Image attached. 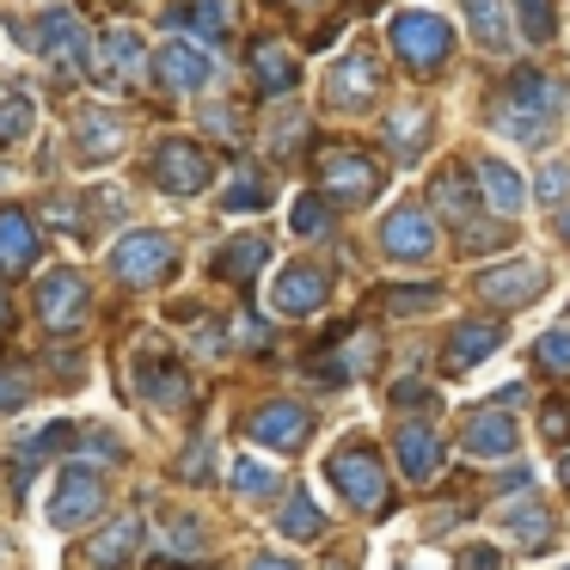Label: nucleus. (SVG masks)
Listing matches in <instances>:
<instances>
[{"label":"nucleus","instance_id":"obj_14","mask_svg":"<svg viewBox=\"0 0 570 570\" xmlns=\"http://www.w3.org/2000/svg\"><path fill=\"white\" fill-rule=\"evenodd\" d=\"M246 435L258 448H276V454H295L301 442L313 435V411L295 405V399H271V405H258L246 417Z\"/></svg>","mask_w":570,"mask_h":570},{"label":"nucleus","instance_id":"obj_47","mask_svg":"<svg viewBox=\"0 0 570 570\" xmlns=\"http://www.w3.org/2000/svg\"><path fill=\"white\" fill-rule=\"evenodd\" d=\"M430 399H435V393H430V386H417V381H399V386H393V405H399V411H411V405L423 411Z\"/></svg>","mask_w":570,"mask_h":570},{"label":"nucleus","instance_id":"obj_49","mask_svg":"<svg viewBox=\"0 0 570 570\" xmlns=\"http://www.w3.org/2000/svg\"><path fill=\"white\" fill-rule=\"evenodd\" d=\"M190 448H197V454H185L178 472H185V479H203V472H209V442H190Z\"/></svg>","mask_w":570,"mask_h":570},{"label":"nucleus","instance_id":"obj_11","mask_svg":"<svg viewBox=\"0 0 570 570\" xmlns=\"http://www.w3.org/2000/svg\"><path fill=\"white\" fill-rule=\"evenodd\" d=\"M87 68H92L99 87L129 92V87H141V75H148V43H141V31L117 26V31H105V38L92 43V62Z\"/></svg>","mask_w":570,"mask_h":570},{"label":"nucleus","instance_id":"obj_45","mask_svg":"<svg viewBox=\"0 0 570 570\" xmlns=\"http://www.w3.org/2000/svg\"><path fill=\"white\" fill-rule=\"evenodd\" d=\"M307 136V117H283V124H276V136H271V154H283V160H295V141Z\"/></svg>","mask_w":570,"mask_h":570},{"label":"nucleus","instance_id":"obj_2","mask_svg":"<svg viewBox=\"0 0 570 570\" xmlns=\"http://www.w3.org/2000/svg\"><path fill=\"white\" fill-rule=\"evenodd\" d=\"M386 43H393V56L411 75H442L448 56H454V26H448L442 13L405 7V13H393V26H386Z\"/></svg>","mask_w":570,"mask_h":570},{"label":"nucleus","instance_id":"obj_26","mask_svg":"<svg viewBox=\"0 0 570 570\" xmlns=\"http://www.w3.org/2000/svg\"><path fill=\"white\" fill-rule=\"evenodd\" d=\"M430 111L423 105H399V111H386V154H393L399 166H411L423 148H430Z\"/></svg>","mask_w":570,"mask_h":570},{"label":"nucleus","instance_id":"obj_18","mask_svg":"<svg viewBox=\"0 0 570 570\" xmlns=\"http://www.w3.org/2000/svg\"><path fill=\"white\" fill-rule=\"evenodd\" d=\"M325 295H332V276H325L320 264H288L271 288V307L283 313V320H307V313L325 307Z\"/></svg>","mask_w":570,"mask_h":570},{"label":"nucleus","instance_id":"obj_48","mask_svg":"<svg viewBox=\"0 0 570 570\" xmlns=\"http://www.w3.org/2000/svg\"><path fill=\"white\" fill-rule=\"evenodd\" d=\"M497 564H503L497 546H466V558H460V570H497Z\"/></svg>","mask_w":570,"mask_h":570},{"label":"nucleus","instance_id":"obj_39","mask_svg":"<svg viewBox=\"0 0 570 570\" xmlns=\"http://www.w3.org/2000/svg\"><path fill=\"white\" fill-rule=\"evenodd\" d=\"M533 362H540V374H570V325H552V332H540V344H533Z\"/></svg>","mask_w":570,"mask_h":570},{"label":"nucleus","instance_id":"obj_17","mask_svg":"<svg viewBox=\"0 0 570 570\" xmlns=\"http://www.w3.org/2000/svg\"><path fill=\"white\" fill-rule=\"evenodd\" d=\"M460 448H466L472 460H509L521 448V430H515V417H509L503 405H479L466 423H460Z\"/></svg>","mask_w":570,"mask_h":570},{"label":"nucleus","instance_id":"obj_28","mask_svg":"<svg viewBox=\"0 0 570 570\" xmlns=\"http://www.w3.org/2000/svg\"><path fill=\"white\" fill-rule=\"evenodd\" d=\"M252 80H258V92H271V99H283V92H295V80H301V62L283 50V43H258V50H252Z\"/></svg>","mask_w":570,"mask_h":570},{"label":"nucleus","instance_id":"obj_30","mask_svg":"<svg viewBox=\"0 0 570 570\" xmlns=\"http://www.w3.org/2000/svg\"><path fill=\"white\" fill-rule=\"evenodd\" d=\"M503 521H509V533H515V546L521 552H546L552 546V509L546 503H515V509H503Z\"/></svg>","mask_w":570,"mask_h":570},{"label":"nucleus","instance_id":"obj_1","mask_svg":"<svg viewBox=\"0 0 570 570\" xmlns=\"http://www.w3.org/2000/svg\"><path fill=\"white\" fill-rule=\"evenodd\" d=\"M564 105H570V92L558 75H546V68H515V75L503 80V92H497L491 124H497V136L540 148V141L552 136V124L564 117Z\"/></svg>","mask_w":570,"mask_h":570},{"label":"nucleus","instance_id":"obj_13","mask_svg":"<svg viewBox=\"0 0 570 570\" xmlns=\"http://www.w3.org/2000/svg\"><path fill=\"white\" fill-rule=\"evenodd\" d=\"M472 295H479V301H491V307H503V313L533 307V301L546 295V264H540V258L497 264V271H484L479 283H472Z\"/></svg>","mask_w":570,"mask_h":570},{"label":"nucleus","instance_id":"obj_27","mask_svg":"<svg viewBox=\"0 0 570 570\" xmlns=\"http://www.w3.org/2000/svg\"><path fill=\"white\" fill-rule=\"evenodd\" d=\"M264 258H271V239H264V234L227 239V246H222V258H215V276H222V283H234V288H246L252 276L264 271Z\"/></svg>","mask_w":570,"mask_h":570},{"label":"nucleus","instance_id":"obj_40","mask_svg":"<svg viewBox=\"0 0 570 570\" xmlns=\"http://www.w3.org/2000/svg\"><path fill=\"white\" fill-rule=\"evenodd\" d=\"M515 13H521V31H528V43H552V38H558L552 0H515Z\"/></svg>","mask_w":570,"mask_h":570},{"label":"nucleus","instance_id":"obj_7","mask_svg":"<svg viewBox=\"0 0 570 570\" xmlns=\"http://www.w3.org/2000/svg\"><path fill=\"white\" fill-rule=\"evenodd\" d=\"M381 252L393 264H430L442 252V227H435V215L423 203H399L381 222Z\"/></svg>","mask_w":570,"mask_h":570},{"label":"nucleus","instance_id":"obj_3","mask_svg":"<svg viewBox=\"0 0 570 570\" xmlns=\"http://www.w3.org/2000/svg\"><path fill=\"white\" fill-rule=\"evenodd\" d=\"M325 479L337 484V497H344L356 515H381L386 509V466L381 454H374L368 442H344L332 460H325Z\"/></svg>","mask_w":570,"mask_h":570},{"label":"nucleus","instance_id":"obj_23","mask_svg":"<svg viewBox=\"0 0 570 570\" xmlns=\"http://www.w3.org/2000/svg\"><path fill=\"white\" fill-rule=\"evenodd\" d=\"M491 350H503V325L497 320H466V325H454V337H448V374H466V368H479Z\"/></svg>","mask_w":570,"mask_h":570},{"label":"nucleus","instance_id":"obj_25","mask_svg":"<svg viewBox=\"0 0 570 570\" xmlns=\"http://www.w3.org/2000/svg\"><path fill=\"white\" fill-rule=\"evenodd\" d=\"M38 264V227L26 209H0V276H19Z\"/></svg>","mask_w":570,"mask_h":570},{"label":"nucleus","instance_id":"obj_4","mask_svg":"<svg viewBox=\"0 0 570 570\" xmlns=\"http://www.w3.org/2000/svg\"><path fill=\"white\" fill-rule=\"evenodd\" d=\"M173 264H178L173 234H154V227H136V234H124L111 246V276L129 288H148L160 276H173Z\"/></svg>","mask_w":570,"mask_h":570},{"label":"nucleus","instance_id":"obj_10","mask_svg":"<svg viewBox=\"0 0 570 570\" xmlns=\"http://www.w3.org/2000/svg\"><path fill=\"white\" fill-rule=\"evenodd\" d=\"M374 99H381V62H374L368 43H356V50H344L332 62V75H325V105H332V111H368Z\"/></svg>","mask_w":570,"mask_h":570},{"label":"nucleus","instance_id":"obj_43","mask_svg":"<svg viewBox=\"0 0 570 570\" xmlns=\"http://www.w3.org/2000/svg\"><path fill=\"white\" fill-rule=\"evenodd\" d=\"M31 399V381L19 368H0V417H13V411H26Z\"/></svg>","mask_w":570,"mask_h":570},{"label":"nucleus","instance_id":"obj_22","mask_svg":"<svg viewBox=\"0 0 570 570\" xmlns=\"http://www.w3.org/2000/svg\"><path fill=\"white\" fill-rule=\"evenodd\" d=\"M430 203L454 227H472V222H479V209H484L479 190H472V178H466V166H442V173L430 178Z\"/></svg>","mask_w":570,"mask_h":570},{"label":"nucleus","instance_id":"obj_56","mask_svg":"<svg viewBox=\"0 0 570 570\" xmlns=\"http://www.w3.org/2000/svg\"><path fill=\"white\" fill-rule=\"evenodd\" d=\"M564 570H570V564H564Z\"/></svg>","mask_w":570,"mask_h":570},{"label":"nucleus","instance_id":"obj_38","mask_svg":"<svg viewBox=\"0 0 570 570\" xmlns=\"http://www.w3.org/2000/svg\"><path fill=\"white\" fill-rule=\"evenodd\" d=\"M31 117H38V105H31V92H0V141H19L31 136Z\"/></svg>","mask_w":570,"mask_h":570},{"label":"nucleus","instance_id":"obj_50","mask_svg":"<svg viewBox=\"0 0 570 570\" xmlns=\"http://www.w3.org/2000/svg\"><path fill=\"white\" fill-rule=\"evenodd\" d=\"M521 399H528V386H497V393H491V405H503V411H515V405H521Z\"/></svg>","mask_w":570,"mask_h":570},{"label":"nucleus","instance_id":"obj_19","mask_svg":"<svg viewBox=\"0 0 570 570\" xmlns=\"http://www.w3.org/2000/svg\"><path fill=\"white\" fill-rule=\"evenodd\" d=\"M154 75H160V87H166V92L190 99V92H203V87H209L215 62L197 50V43H185V38H178V43H166V50L154 56Z\"/></svg>","mask_w":570,"mask_h":570},{"label":"nucleus","instance_id":"obj_31","mask_svg":"<svg viewBox=\"0 0 570 570\" xmlns=\"http://www.w3.org/2000/svg\"><path fill=\"white\" fill-rule=\"evenodd\" d=\"M136 540H141V515L111 521V528L99 533V546H92V570H124L129 558H136Z\"/></svg>","mask_w":570,"mask_h":570},{"label":"nucleus","instance_id":"obj_55","mask_svg":"<svg viewBox=\"0 0 570 570\" xmlns=\"http://www.w3.org/2000/svg\"><path fill=\"white\" fill-rule=\"evenodd\" d=\"M0 185H7V166H0Z\"/></svg>","mask_w":570,"mask_h":570},{"label":"nucleus","instance_id":"obj_54","mask_svg":"<svg viewBox=\"0 0 570 570\" xmlns=\"http://www.w3.org/2000/svg\"><path fill=\"white\" fill-rule=\"evenodd\" d=\"M558 479H564V491H570V454H564V466H558Z\"/></svg>","mask_w":570,"mask_h":570},{"label":"nucleus","instance_id":"obj_20","mask_svg":"<svg viewBox=\"0 0 570 570\" xmlns=\"http://www.w3.org/2000/svg\"><path fill=\"white\" fill-rule=\"evenodd\" d=\"M393 454H399V472H405L411 484H430L435 472H442V435H435L430 423H399Z\"/></svg>","mask_w":570,"mask_h":570},{"label":"nucleus","instance_id":"obj_24","mask_svg":"<svg viewBox=\"0 0 570 570\" xmlns=\"http://www.w3.org/2000/svg\"><path fill=\"white\" fill-rule=\"evenodd\" d=\"M374 362H381V337H374V332H350L332 356L313 362V374H320V381H356V374L374 368Z\"/></svg>","mask_w":570,"mask_h":570},{"label":"nucleus","instance_id":"obj_29","mask_svg":"<svg viewBox=\"0 0 570 570\" xmlns=\"http://www.w3.org/2000/svg\"><path fill=\"white\" fill-rule=\"evenodd\" d=\"M173 26L197 31L203 43H222L227 26H234V13H227V0H178V7H173Z\"/></svg>","mask_w":570,"mask_h":570},{"label":"nucleus","instance_id":"obj_9","mask_svg":"<svg viewBox=\"0 0 570 570\" xmlns=\"http://www.w3.org/2000/svg\"><path fill=\"white\" fill-rule=\"evenodd\" d=\"M136 393L148 399V405H160V411H185L190 405V368L166 344L148 337V344L136 350Z\"/></svg>","mask_w":570,"mask_h":570},{"label":"nucleus","instance_id":"obj_52","mask_svg":"<svg viewBox=\"0 0 570 570\" xmlns=\"http://www.w3.org/2000/svg\"><path fill=\"white\" fill-rule=\"evenodd\" d=\"M552 234H558V239H564V246H570V203H564V209L552 215Z\"/></svg>","mask_w":570,"mask_h":570},{"label":"nucleus","instance_id":"obj_44","mask_svg":"<svg viewBox=\"0 0 570 570\" xmlns=\"http://www.w3.org/2000/svg\"><path fill=\"white\" fill-rule=\"evenodd\" d=\"M540 435L546 442H570V399H552V405L540 411Z\"/></svg>","mask_w":570,"mask_h":570},{"label":"nucleus","instance_id":"obj_41","mask_svg":"<svg viewBox=\"0 0 570 570\" xmlns=\"http://www.w3.org/2000/svg\"><path fill=\"white\" fill-rule=\"evenodd\" d=\"M227 479H234L239 497H276V472L258 466V460H246V454L234 460V472H227Z\"/></svg>","mask_w":570,"mask_h":570},{"label":"nucleus","instance_id":"obj_36","mask_svg":"<svg viewBox=\"0 0 570 570\" xmlns=\"http://www.w3.org/2000/svg\"><path fill=\"white\" fill-rule=\"evenodd\" d=\"M435 301H442V283H393V288H381V307L386 313H430Z\"/></svg>","mask_w":570,"mask_h":570},{"label":"nucleus","instance_id":"obj_32","mask_svg":"<svg viewBox=\"0 0 570 570\" xmlns=\"http://www.w3.org/2000/svg\"><path fill=\"white\" fill-rule=\"evenodd\" d=\"M62 442H68V423H43V430H31L26 442L13 448V491H26V484H31V466H38L43 454H56Z\"/></svg>","mask_w":570,"mask_h":570},{"label":"nucleus","instance_id":"obj_5","mask_svg":"<svg viewBox=\"0 0 570 570\" xmlns=\"http://www.w3.org/2000/svg\"><path fill=\"white\" fill-rule=\"evenodd\" d=\"M31 50H38L56 75H75V68H87V56H92V31H87V19H80L75 7H43L38 31H31Z\"/></svg>","mask_w":570,"mask_h":570},{"label":"nucleus","instance_id":"obj_35","mask_svg":"<svg viewBox=\"0 0 570 570\" xmlns=\"http://www.w3.org/2000/svg\"><path fill=\"white\" fill-rule=\"evenodd\" d=\"M276 528L288 533V540H320L325 533V515H320V503H313V497H288L283 503V515H276Z\"/></svg>","mask_w":570,"mask_h":570},{"label":"nucleus","instance_id":"obj_34","mask_svg":"<svg viewBox=\"0 0 570 570\" xmlns=\"http://www.w3.org/2000/svg\"><path fill=\"white\" fill-rule=\"evenodd\" d=\"M222 209H234V215L271 209V178H264V173H246V166H239V173H234V185L222 190Z\"/></svg>","mask_w":570,"mask_h":570},{"label":"nucleus","instance_id":"obj_33","mask_svg":"<svg viewBox=\"0 0 570 570\" xmlns=\"http://www.w3.org/2000/svg\"><path fill=\"white\" fill-rule=\"evenodd\" d=\"M466 7V26L472 38L484 43V50H509V13H503V0H460Z\"/></svg>","mask_w":570,"mask_h":570},{"label":"nucleus","instance_id":"obj_42","mask_svg":"<svg viewBox=\"0 0 570 570\" xmlns=\"http://www.w3.org/2000/svg\"><path fill=\"white\" fill-rule=\"evenodd\" d=\"M533 190H540V203H558V209H564V203H570V160H552Z\"/></svg>","mask_w":570,"mask_h":570},{"label":"nucleus","instance_id":"obj_12","mask_svg":"<svg viewBox=\"0 0 570 570\" xmlns=\"http://www.w3.org/2000/svg\"><path fill=\"white\" fill-rule=\"evenodd\" d=\"M320 190L332 203H368V197H381V166H374L362 148H325Z\"/></svg>","mask_w":570,"mask_h":570},{"label":"nucleus","instance_id":"obj_16","mask_svg":"<svg viewBox=\"0 0 570 570\" xmlns=\"http://www.w3.org/2000/svg\"><path fill=\"white\" fill-rule=\"evenodd\" d=\"M124 154V117L111 105H87L75 111V160L80 166H111Z\"/></svg>","mask_w":570,"mask_h":570},{"label":"nucleus","instance_id":"obj_15","mask_svg":"<svg viewBox=\"0 0 570 570\" xmlns=\"http://www.w3.org/2000/svg\"><path fill=\"white\" fill-rule=\"evenodd\" d=\"M38 320L50 325V332H80V325H87V276L80 271L38 276Z\"/></svg>","mask_w":570,"mask_h":570},{"label":"nucleus","instance_id":"obj_37","mask_svg":"<svg viewBox=\"0 0 570 570\" xmlns=\"http://www.w3.org/2000/svg\"><path fill=\"white\" fill-rule=\"evenodd\" d=\"M288 227H295L301 239H320V234H332V197H325V190H313V197H301V203H295V215H288Z\"/></svg>","mask_w":570,"mask_h":570},{"label":"nucleus","instance_id":"obj_21","mask_svg":"<svg viewBox=\"0 0 570 570\" xmlns=\"http://www.w3.org/2000/svg\"><path fill=\"white\" fill-rule=\"evenodd\" d=\"M472 185L484 190V209L491 215H521V203H528V178L515 173V166H503V160H479L472 166Z\"/></svg>","mask_w":570,"mask_h":570},{"label":"nucleus","instance_id":"obj_53","mask_svg":"<svg viewBox=\"0 0 570 570\" xmlns=\"http://www.w3.org/2000/svg\"><path fill=\"white\" fill-rule=\"evenodd\" d=\"M7 320H13V307H7V295H0V332H7Z\"/></svg>","mask_w":570,"mask_h":570},{"label":"nucleus","instance_id":"obj_51","mask_svg":"<svg viewBox=\"0 0 570 570\" xmlns=\"http://www.w3.org/2000/svg\"><path fill=\"white\" fill-rule=\"evenodd\" d=\"M252 570H301V564H295V558H271V552H264Z\"/></svg>","mask_w":570,"mask_h":570},{"label":"nucleus","instance_id":"obj_6","mask_svg":"<svg viewBox=\"0 0 570 570\" xmlns=\"http://www.w3.org/2000/svg\"><path fill=\"white\" fill-rule=\"evenodd\" d=\"M148 178L166 190V197H197V190H209L215 160H209V148H203V141L173 136V141H160V148H154Z\"/></svg>","mask_w":570,"mask_h":570},{"label":"nucleus","instance_id":"obj_8","mask_svg":"<svg viewBox=\"0 0 570 570\" xmlns=\"http://www.w3.org/2000/svg\"><path fill=\"white\" fill-rule=\"evenodd\" d=\"M105 509V479L92 466H62L56 472V484H50V509H43V515H50V528H62V533H75V528H87L92 515H99Z\"/></svg>","mask_w":570,"mask_h":570},{"label":"nucleus","instance_id":"obj_46","mask_svg":"<svg viewBox=\"0 0 570 570\" xmlns=\"http://www.w3.org/2000/svg\"><path fill=\"white\" fill-rule=\"evenodd\" d=\"M234 337H239V344H252V350H264V344H271V325L239 313V320H234Z\"/></svg>","mask_w":570,"mask_h":570}]
</instances>
